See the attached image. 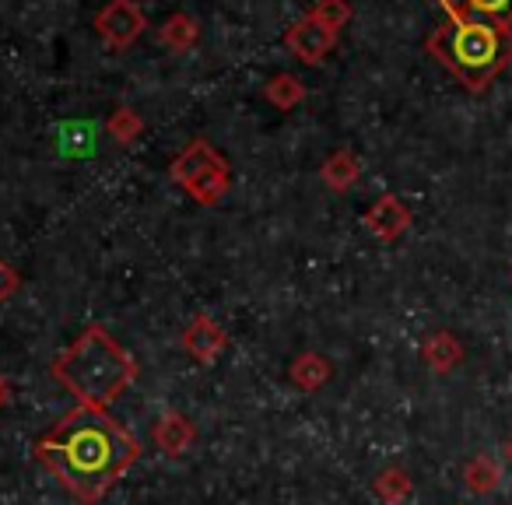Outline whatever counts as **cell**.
Instances as JSON below:
<instances>
[{
  "mask_svg": "<svg viewBox=\"0 0 512 505\" xmlns=\"http://www.w3.org/2000/svg\"><path fill=\"white\" fill-rule=\"evenodd\" d=\"M36 456L78 502L95 505L141 456V442L99 407L71 411L36 442Z\"/></svg>",
  "mask_w": 512,
  "mask_h": 505,
  "instance_id": "obj_1",
  "label": "cell"
},
{
  "mask_svg": "<svg viewBox=\"0 0 512 505\" xmlns=\"http://www.w3.org/2000/svg\"><path fill=\"white\" fill-rule=\"evenodd\" d=\"M50 372L78 397L81 407H99V411H106L137 379L134 358L102 327L81 330L78 341L50 365Z\"/></svg>",
  "mask_w": 512,
  "mask_h": 505,
  "instance_id": "obj_2",
  "label": "cell"
},
{
  "mask_svg": "<svg viewBox=\"0 0 512 505\" xmlns=\"http://www.w3.org/2000/svg\"><path fill=\"white\" fill-rule=\"evenodd\" d=\"M428 53L460 78L470 92H481L498 78L512 60V29H498L488 22H456L449 18L442 29L432 32Z\"/></svg>",
  "mask_w": 512,
  "mask_h": 505,
  "instance_id": "obj_3",
  "label": "cell"
},
{
  "mask_svg": "<svg viewBox=\"0 0 512 505\" xmlns=\"http://www.w3.org/2000/svg\"><path fill=\"white\" fill-rule=\"evenodd\" d=\"M172 176L190 197L200 204H214L228 190V165L207 141H193L183 155L172 162Z\"/></svg>",
  "mask_w": 512,
  "mask_h": 505,
  "instance_id": "obj_4",
  "label": "cell"
},
{
  "mask_svg": "<svg viewBox=\"0 0 512 505\" xmlns=\"http://www.w3.org/2000/svg\"><path fill=\"white\" fill-rule=\"evenodd\" d=\"M95 29L106 39L113 50H127L130 43H137L144 32V11L134 0H109L106 8L95 18Z\"/></svg>",
  "mask_w": 512,
  "mask_h": 505,
  "instance_id": "obj_5",
  "label": "cell"
},
{
  "mask_svg": "<svg viewBox=\"0 0 512 505\" xmlns=\"http://www.w3.org/2000/svg\"><path fill=\"white\" fill-rule=\"evenodd\" d=\"M285 43H288V50L302 60V64H320V60L337 46V32L327 29L320 18L306 15L299 25H292V29H288Z\"/></svg>",
  "mask_w": 512,
  "mask_h": 505,
  "instance_id": "obj_6",
  "label": "cell"
},
{
  "mask_svg": "<svg viewBox=\"0 0 512 505\" xmlns=\"http://www.w3.org/2000/svg\"><path fill=\"white\" fill-rule=\"evenodd\" d=\"M442 8L456 22H488L498 29H512V0H442Z\"/></svg>",
  "mask_w": 512,
  "mask_h": 505,
  "instance_id": "obj_7",
  "label": "cell"
},
{
  "mask_svg": "<svg viewBox=\"0 0 512 505\" xmlns=\"http://www.w3.org/2000/svg\"><path fill=\"white\" fill-rule=\"evenodd\" d=\"M365 225H369V232L376 235V239L383 242H393L404 235V228L411 225V211H407L404 204H400L393 193H386V197H379L376 204L369 207V214H365Z\"/></svg>",
  "mask_w": 512,
  "mask_h": 505,
  "instance_id": "obj_8",
  "label": "cell"
},
{
  "mask_svg": "<svg viewBox=\"0 0 512 505\" xmlns=\"http://www.w3.org/2000/svg\"><path fill=\"white\" fill-rule=\"evenodd\" d=\"M183 344H186V351H190L197 362H204V365H211L214 358L225 351V334H221V327H214L207 316H197V320L186 327V337H183Z\"/></svg>",
  "mask_w": 512,
  "mask_h": 505,
  "instance_id": "obj_9",
  "label": "cell"
},
{
  "mask_svg": "<svg viewBox=\"0 0 512 505\" xmlns=\"http://www.w3.org/2000/svg\"><path fill=\"white\" fill-rule=\"evenodd\" d=\"M193 439H197V432H193V425L183 418V414L169 411V414H162V418H158V425H155V446L162 449V453H169V456L186 453Z\"/></svg>",
  "mask_w": 512,
  "mask_h": 505,
  "instance_id": "obj_10",
  "label": "cell"
},
{
  "mask_svg": "<svg viewBox=\"0 0 512 505\" xmlns=\"http://www.w3.org/2000/svg\"><path fill=\"white\" fill-rule=\"evenodd\" d=\"M330 376H334V365L323 355H302V358H295V365H292V383L306 393L320 390Z\"/></svg>",
  "mask_w": 512,
  "mask_h": 505,
  "instance_id": "obj_11",
  "label": "cell"
},
{
  "mask_svg": "<svg viewBox=\"0 0 512 505\" xmlns=\"http://www.w3.org/2000/svg\"><path fill=\"white\" fill-rule=\"evenodd\" d=\"M197 22H193L190 15H172L169 22L158 29V39H162L169 50H176V53H186V50H193V43H197Z\"/></svg>",
  "mask_w": 512,
  "mask_h": 505,
  "instance_id": "obj_12",
  "label": "cell"
},
{
  "mask_svg": "<svg viewBox=\"0 0 512 505\" xmlns=\"http://www.w3.org/2000/svg\"><path fill=\"white\" fill-rule=\"evenodd\" d=\"M498 484H502V467H498L488 453L474 456V460L467 463V488L474 491V495H488Z\"/></svg>",
  "mask_w": 512,
  "mask_h": 505,
  "instance_id": "obj_13",
  "label": "cell"
},
{
  "mask_svg": "<svg viewBox=\"0 0 512 505\" xmlns=\"http://www.w3.org/2000/svg\"><path fill=\"white\" fill-rule=\"evenodd\" d=\"M425 358H428V365H432V369L449 372L463 358V348L456 344L453 334H432L425 341Z\"/></svg>",
  "mask_w": 512,
  "mask_h": 505,
  "instance_id": "obj_14",
  "label": "cell"
},
{
  "mask_svg": "<svg viewBox=\"0 0 512 505\" xmlns=\"http://www.w3.org/2000/svg\"><path fill=\"white\" fill-rule=\"evenodd\" d=\"M323 179H327V186H334V190H348L358 179V158L351 155V151L330 155L327 165H323Z\"/></svg>",
  "mask_w": 512,
  "mask_h": 505,
  "instance_id": "obj_15",
  "label": "cell"
},
{
  "mask_svg": "<svg viewBox=\"0 0 512 505\" xmlns=\"http://www.w3.org/2000/svg\"><path fill=\"white\" fill-rule=\"evenodd\" d=\"M267 99L278 109H295L306 99V88H302V81L295 78V74H278V78L267 85Z\"/></svg>",
  "mask_w": 512,
  "mask_h": 505,
  "instance_id": "obj_16",
  "label": "cell"
},
{
  "mask_svg": "<svg viewBox=\"0 0 512 505\" xmlns=\"http://www.w3.org/2000/svg\"><path fill=\"white\" fill-rule=\"evenodd\" d=\"M376 495L383 498L386 505H400L407 495H411V477L404 470H383L376 477Z\"/></svg>",
  "mask_w": 512,
  "mask_h": 505,
  "instance_id": "obj_17",
  "label": "cell"
},
{
  "mask_svg": "<svg viewBox=\"0 0 512 505\" xmlns=\"http://www.w3.org/2000/svg\"><path fill=\"white\" fill-rule=\"evenodd\" d=\"M313 18H320L327 29H344L348 25V18H351V8H348V0H320L313 8Z\"/></svg>",
  "mask_w": 512,
  "mask_h": 505,
  "instance_id": "obj_18",
  "label": "cell"
},
{
  "mask_svg": "<svg viewBox=\"0 0 512 505\" xmlns=\"http://www.w3.org/2000/svg\"><path fill=\"white\" fill-rule=\"evenodd\" d=\"M109 134H113L120 144H130L137 134H141V120H137V113H130V109H120V113L109 120Z\"/></svg>",
  "mask_w": 512,
  "mask_h": 505,
  "instance_id": "obj_19",
  "label": "cell"
},
{
  "mask_svg": "<svg viewBox=\"0 0 512 505\" xmlns=\"http://www.w3.org/2000/svg\"><path fill=\"white\" fill-rule=\"evenodd\" d=\"M18 281H22V278L11 271V264H4V260H0V302L11 299V295L18 292Z\"/></svg>",
  "mask_w": 512,
  "mask_h": 505,
  "instance_id": "obj_20",
  "label": "cell"
},
{
  "mask_svg": "<svg viewBox=\"0 0 512 505\" xmlns=\"http://www.w3.org/2000/svg\"><path fill=\"white\" fill-rule=\"evenodd\" d=\"M8 379H4V376H0V407H4V404H8Z\"/></svg>",
  "mask_w": 512,
  "mask_h": 505,
  "instance_id": "obj_21",
  "label": "cell"
},
{
  "mask_svg": "<svg viewBox=\"0 0 512 505\" xmlns=\"http://www.w3.org/2000/svg\"><path fill=\"white\" fill-rule=\"evenodd\" d=\"M505 456H509V460H512V439L505 442Z\"/></svg>",
  "mask_w": 512,
  "mask_h": 505,
  "instance_id": "obj_22",
  "label": "cell"
}]
</instances>
